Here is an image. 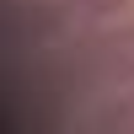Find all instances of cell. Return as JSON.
Masks as SVG:
<instances>
[{
  "mask_svg": "<svg viewBox=\"0 0 134 134\" xmlns=\"http://www.w3.org/2000/svg\"><path fill=\"white\" fill-rule=\"evenodd\" d=\"M75 5H81L86 16H118V11L129 5V0H75Z\"/></svg>",
  "mask_w": 134,
  "mask_h": 134,
  "instance_id": "cell-1",
  "label": "cell"
}]
</instances>
